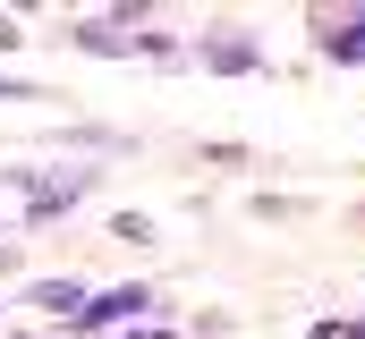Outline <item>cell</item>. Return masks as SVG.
<instances>
[{
  "label": "cell",
  "mask_w": 365,
  "mask_h": 339,
  "mask_svg": "<svg viewBox=\"0 0 365 339\" xmlns=\"http://www.w3.org/2000/svg\"><path fill=\"white\" fill-rule=\"evenodd\" d=\"M9 187H26V221L43 229V221H60V212H77L93 187H102V170H0Z\"/></svg>",
  "instance_id": "6da1fadb"
},
{
  "label": "cell",
  "mask_w": 365,
  "mask_h": 339,
  "mask_svg": "<svg viewBox=\"0 0 365 339\" xmlns=\"http://www.w3.org/2000/svg\"><path fill=\"white\" fill-rule=\"evenodd\" d=\"M26 306H43V314H68V323H77V306H86V280H34V288H26Z\"/></svg>",
  "instance_id": "5b68a950"
},
{
  "label": "cell",
  "mask_w": 365,
  "mask_h": 339,
  "mask_svg": "<svg viewBox=\"0 0 365 339\" xmlns=\"http://www.w3.org/2000/svg\"><path fill=\"white\" fill-rule=\"evenodd\" d=\"M128 339H170V331H128Z\"/></svg>",
  "instance_id": "ba28073f"
},
{
  "label": "cell",
  "mask_w": 365,
  "mask_h": 339,
  "mask_svg": "<svg viewBox=\"0 0 365 339\" xmlns=\"http://www.w3.org/2000/svg\"><path fill=\"white\" fill-rule=\"evenodd\" d=\"M357 339H365V323H357Z\"/></svg>",
  "instance_id": "9c48e42d"
},
{
  "label": "cell",
  "mask_w": 365,
  "mask_h": 339,
  "mask_svg": "<svg viewBox=\"0 0 365 339\" xmlns=\"http://www.w3.org/2000/svg\"><path fill=\"white\" fill-rule=\"evenodd\" d=\"M110 238H128V246H145V238H153V221H145V212H119V221H110Z\"/></svg>",
  "instance_id": "8992f818"
},
{
  "label": "cell",
  "mask_w": 365,
  "mask_h": 339,
  "mask_svg": "<svg viewBox=\"0 0 365 339\" xmlns=\"http://www.w3.org/2000/svg\"><path fill=\"white\" fill-rule=\"evenodd\" d=\"M314 51H323V60H340V68H357V60H365V9L314 17Z\"/></svg>",
  "instance_id": "3957f363"
},
{
  "label": "cell",
  "mask_w": 365,
  "mask_h": 339,
  "mask_svg": "<svg viewBox=\"0 0 365 339\" xmlns=\"http://www.w3.org/2000/svg\"><path fill=\"white\" fill-rule=\"evenodd\" d=\"M195 60H204V68H221V77H238V68H255L264 51H255L238 26H221V34H204V43H195Z\"/></svg>",
  "instance_id": "277c9868"
},
{
  "label": "cell",
  "mask_w": 365,
  "mask_h": 339,
  "mask_svg": "<svg viewBox=\"0 0 365 339\" xmlns=\"http://www.w3.org/2000/svg\"><path fill=\"white\" fill-rule=\"evenodd\" d=\"M0 102H26V85H0Z\"/></svg>",
  "instance_id": "52a82bcc"
},
{
  "label": "cell",
  "mask_w": 365,
  "mask_h": 339,
  "mask_svg": "<svg viewBox=\"0 0 365 339\" xmlns=\"http://www.w3.org/2000/svg\"><path fill=\"white\" fill-rule=\"evenodd\" d=\"M145 314H153V288H136V280H128V288H102V297H86L68 331H77V339H102V331H119V323H145Z\"/></svg>",
  "instance_id": "7a4b0ae2"
}]
</instances>
